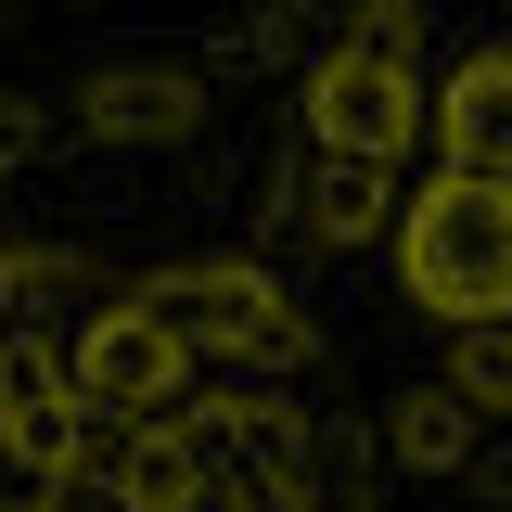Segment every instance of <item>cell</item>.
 Listing matches in <instances>:
<instances>
[{"instance_id": "277c9868", "label": "cell", "mask_w": 512, "mask_h": 512, "mask_svg": "<svg viewBox=\"0 0 512 512\" xmlns=\"http://www.w3.org/2000/svg\"><path fill=\"white\" fill-rule=\"evenodd\" d=\"M436 141H448V167L512 180V52H474V64L436 90Z\"/></svg>"}, {"instance_id": "7a4b0ae2", "label": "cell", "mask_w": 512, "mask_h": 512, "mask_svg": "<svg viewBox=\"0 0 512 512\" xmlns=\"http://www.w3.org/2000/svg\"><path fill=\"white\" fill-rule=\"evenodd\" d=\"M410 64H397V39H359V52H333L320 64V90H308V128L333 141V154H410Z\"/></svg>"}, {"instance_id": "6da1fadb", "label": "cell", "mask_w": 512, "mask_h": 512, "mask_svg": "<svg viewBox=\"0 0 512 512\" xmlns=\"http://www.w3.org/2000/svg\"><path fill=\"white\" fill-rule=\"evenodd\" d=\"M397 282L461 333V320H512V180L487 167H436L397 218Z\"/></svg>"}, {"instance_id": "8992f818", "label": "cell", "mask_w": 512, "mask_h": 512, "mask_svg": "<svg viewBox=\"0 0 512 512\" xmlns=\"http://www.w3.org/2000/svg\"><path fill=\"white\" fill-rule=\"evenodd\" d=\"M461 423H474V397L436 384V397H410V410H397V448H410V461H461Z\"/></svg>"}, {"instance_id": "5b68a950", "label": "cell", "mask_w": 512, "mask_h": 512, "mask_svg": "<svg viewBox=\"0 0 512 512\" xmlns=\"http://www.w3.org/2000/svg\"><path fill=\"white\" fill-rule=\"evenodd\" d=\"M372 218H384V154H333V180H320V231L359 244Z\"/></svg>"}, {"instance_id": "3957f363", "label": "cell", "mask_w": 512, "mask_h": 512, "mask_svg": "<svg viewBox=\"0 0 512 512\" xmlns=\"http://www.w3.org/2000/svg\"><path fill=\"white\" fill-rule=\"evenodd\" d=\"M180 333H167V320L154 308H116V320H90V346H77V384H90V397H103V410H167V397H180Z\"/></svg>"}, {"instance_id": "52a82bcc", "label": "cell", "mask_w": 512, "mask_h": 512, "mask_svg": "<svg viewBox=\"0 0 512 512\" xmlns=\"http://www.w3.org/2000/svg\"><path fill=\"white\" fill-rule=\"evenodd\" d=\"M448 384H461L474 410H512V333H500V320H461V372H448Z\"/></svg>"}]
</instances>
